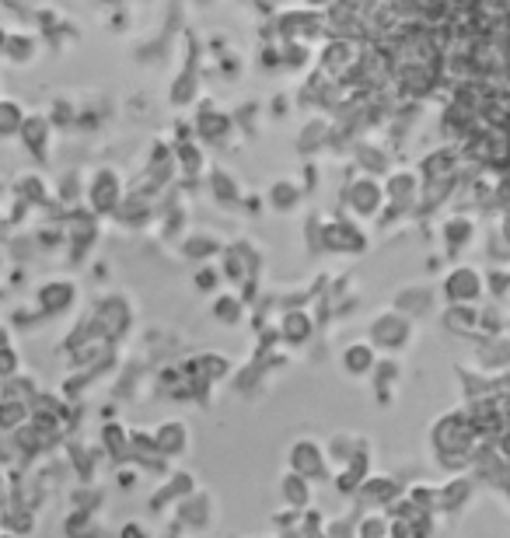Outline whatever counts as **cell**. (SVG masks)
Listing matches in <instances>:
<instances>
[{"label": "cell", "mask_w": 510, "mask_h": 538, "mask_svg": "<svg viewBox=\"0 0 510 538\" xmlns=\"http://www.w3.org/2000/svg\"><path fill=\"white\" fill-rule=\"evenodd\" d=\"M304 200H308V189L297 179H276L273 186L266 189V207L273 210V214H297V210L304 207Z\"/></svg>", "instance_id": "obj_26"}, {"label": "cell", "mask_w": 510, "mask_h": 538, "mask_svg": "<svg viewBox=\"0 0 510 538\" xmlns=\"http://www.w3.org/2000/svg\"><path fill=\"white\" fill-rule=\"evenodd\" d=\"M441 322L444 329L458 332V336H476L483 329V311H479V304H448Z\"/></svg>", "instance_id": "obj_32"}, {"label": "cell", "mask_w": 510, "mask_h": 538, "mask_svg": "<svg viewBox=\"0 0 510 538\" xmlns=\"http://www.w3.org/2000/svg\"><path fill=\"white\" fill-rule=\"evenodd\" d=\"M444 301V294L434 287V283H406L399 287V294L392 297L395 308H402L406 315H413L416 322H427V318L437 315V304Z\"/></svg>", "instance_id": "obj_14"}, {"label": "cell", "mask_w": 510, "mask_h": 538, "mask_svg": "<svg viewBox=\"0 0 510 538\" xmlns=\"http://www.w3.org/2000/svg\"><path fill=\"white\" fill-rule=\"evenodd\" d=\"M172 514H179L182 525H186L189 532H210V528H214V521H217V500H214V493L200 486V490L189 493V497L182 500Z\"/></svg>", "instance_id": "obj_18"}, {"label": "cell", "mask_w": 510, "mask_h": 538, "mask_svg": "<svg viewBox=\"0 0 510 538\" xmlns=\"http://www.w3.org/2000/svg\"><path fill=\"white\" fill-rule=\"evenodd\" d=\"M399 381H402V364H399V353H381V364L374 367L371 374V388H374V399H378L381 409H388L395 402V392H399Z\"/></svg>", "instance_id": "obj_23"}, {"label": "cell", "mask_w": 510, "mask_h": 538, "mask_svg": "<svg viewBox=\"0 0 510 538\" xmlns=\"http://www.w3.org/2000/svg\"><path fill=\"white\" fill-rule=\"evenodd\" d=\"M77 301H81V290H77L74 276H49L35 287V308L42 311V318L70 315Z\"/></svg>", "instance_id": "obj_9"}, {"label": "cell", "mask_w": 510, "mask_h": 538, "mask_svg": "<svg viewBox=\"0 0 510 538\" xmlns=\"http://www.w3.org/2000/svg\"><path fill=\"white\" fill-rule=\"evenodd\" d=\"M53 130L56 123L49 119V112H28L25 126H21V147H25V154H32L39 165H49V158H53Z\"/></svg>", "instance_id": "obj_13"}, {"label": "cell", "mask_w": 510, "mask_h": 538, "mask_svg": "<svg viewBox=\"0 0 510 538\" xmlns=\"http://www.w3.org/2000/svg\"><path fill=\"white\" fill-rule=\"evenodd\" d=\"M360 444H364V437L360 434H350V430H339V434H332L329 437V455H332V465L336 469H343V465H350L353 462V455L360 451Z\"/></svg>", "instance_id": "obj_35"}, {"label": "cell", "mask_w": 510, "mask_h": 538, "mask_svg": "<svg viewBox=\"0 0 510 538\" xmlns=\"http://www.w3.org/2000/svg\"><path fill=\"white\" fill-rule=\"evenodd\" d=\"M119 535H123V538H133V535L147 538V535H151V528H147L144 521H126V525L119 528Z\"/></svg>", "instance_id": "obj_44"}, {"label": "cell", "mask_w": 510, "mask_h": 538, "mask_svg": "<svg viewBox=\"0 0 510 538\" xmlns=\"http://www.w3.org/2000/svg\"><path fill=\"white\" fill-rule=\"evenodd\" d=\"M25 119H28V109L18 102V98L7 95L4 102H0V133H4V140H18Z\"/></svg>", "instance_id": "obj_36"}, {"label": "cell", "mask_w": 510, "mask_h": 538, "mask_svg": "<svg viewBox=\"0 0 510 538\" xmlns=\"http://www.w3.org/2000/svg\"><path fill=\"white\" fill-rule=\"evenodd\" d=\"M416 325L420 322H416L413 315H406V311L392 304V308L378 311V315L371 318V325H367V339H371L381 353H406L416 339Z\"/></svg>", "instance_id": "obj_2"}, {"label": "cell", "mask_w": 510, "mask_h": 538, "mask_svg": "<svg viewBox=\"0 0 510 538\" xmlns=\"http://www.w3.org/2000/svg\"><path fill=\"white\" fill-rule=\"evenodd\" d=\"M490 290V280L479 266L472 263H458L444 273L441 280V294H444V304H479Z\"/></svg>", "instance_id": "obj_5"}, {"label": "cell", "mask_w": 510, "mask_h": 538, "mask_svg": "<svg viewBox=\"0 0 510 538\" xmlns=\"http://www.w3.org/2000/svg\"><path fill=\"white\" fill-rule=\"evenodd\" d=\"M388 193L385 182H378V175H360V179L343 182V207L350 210V217L360 221H378V214L385 210Z\"/></svg>", "instance_id": "obj_4"}, {"label": "cell", "mask_w": 510, "mask_h": 538, "mask_svg": "<svg viewBox=\"0 0 510 538\" xmlns=\"http://www.w3.org/2000/svg\"><path fill=\"white\" fill-rule=\"evenodd\" d=\"M423 175H416L413 168H395L388 172L385 179V193H388V203H399L406 210H416L423 203Z\"/></svg>", "instance_id": "obj_21"}, {"label": "cell", "mask_w": 510, "mask_h": 538, "mask_svg": "<svg viewBox=\"0 0 510 538\" xmlns=\"http://www.w3.org/2000/svg\"><path fill=\"white\" fill-rule=\"evenodd\" d=\"M262 119H269V116H262L259 102H242L235 109V123H238V130H242V137H259Z\"/></svg>", "instance_id": "obj_39"}, {"label": "cell", "mask_w": 510, "mask_h": 538, "mask_svg": "<svg viewBox=\"0 0 510 538\" xmlns=\"http://www.w3.org/2000/svg\"><path fill=\"white\" fill-rule=\"evenodd\" d=\"M196 4H203V7H210V4H214V0H196Z\"/></svg>", "instance_id": "obj_46"}, {"label": "cell", "mask_w": 510, "mask_h": 538, "mask_svg": "<svg viewBox=\"0 0 510 538\" xmlns=\"http://www.w3.org/2000/svg\"><path fill=\"white\" fill-rule=\"evenodd\" d=\"M297 535H329V521H325L322 507L311 504L308 511H301V528H297Z\"/></svg>", "instance_id": "obj_40"}, {"label": "cell", "mask_w": 510, "mask_h": 538, "mask_svg": "<svg viewBox=\"0 0 510 538\" xmlns=\"http://www.w3.org/2000/svg\"><path fill=\"white\" fill-rule=\"evenodd\" d=\"M207 186H210V196H214V203H217V207H224V210L242 207L245 196H249V193L242 189V182H238V175L231 172V168H224V165L210 168Z\"/></svg>", "instance_id": "obj_25"}, {"label": "cell", "mask_w": 510, "mask_h": 538, "mask_svg": "<svg viewBox=\"0 0 510 538\" xmlns=\"http://www.w3.org/2000/svg\"><path fill=\"white\" fill-rule=\"evenodd\" d=\"M402 493H406V486L395 476H367L364 483H360L357 497H353V507H357V511H385Z\"/></svg>", "instance_id": "obj_15"}, {"label": "cell", "mask_w": 510, "mask_h": 538, "mask_svg": "<svg viewBox=\"0 0 510 538\" xmlns=\"http://www.w3.org/2000/svg\"><path fill=\"white\" fill-rule=\"evenodd\" d=\"M276 497H280L283 507L308 511V507L315 504V483H311L304 472H297L287 465V472H280V479H276Z\"/></svg>", "instance_id": "obj_22"}, {"label": "cell", "mask_w": 510, "mask_h": 538, "mask_svg": "<svg viewBox=\"0 0 510 538\" xmlns=\"http://www.w3.org/2000/svg\"><path fill=\"white\" fill-rule=\"evenodd\" d=\"M325 252H336V256H360L367 252V231H364V221H350V217H325Z\"/></svg>", "instance_id": "obj_10"}, {"label": "cell", "mask_w": 510, "mask_h": 538, "mask_svg": "<svg viewBox=\"0 0 510 538\" xmlns=\"http://www.w3.org/2000/svg\"><path fill=\"white\" fill-rule=\"evenodd\" d=\"M154 441H158L161 455L172 458V462H182L193 451V427L182 416H172V420L154 427Z\"/></svg>", "instance_id": "obj_20"}, {"label": "cell", "mask_w": 510, "mask_h": 538, "mask_svg": "<svg viewBox=\"0 0 510 538\" xmlns=\"http://www.w3.org/2000/svg\"><path fill=\"white\" fill-rule=\"evenodd\" d=\"M123 200H126V179L119 168L98 165L95 172H88V200L84 203H88L98 217H116Z\"/></svg>", "instance_id": "obj_3"}, {"label": "cell", "mask_w": 510, "mask_h": 538, "mask_svg": "<svg viewBox=\"0 0 510 538\" xmlns=\"http://www.w3.org/2000/svg\"><path fill=\"white\" fill-rule=\"evenodd\" d=\"M228 283V276H224V269H221V263H200L196 266V273H193V287L200 290V294H217V290Z\"/></svg>", "instance_id": "obj_38"}, {"label": "cell", "mask_w": 510, "mask_h": 538, "mask_svg": "<svg viewBox=\"0 0 510 538\" xmlns=\"http://www.w3.org/2000/svg\"><path fill=\"white\" fill-rule=\"evenodd\" d=\"M224 249H228V245H224L221 238H217L214 231H207V228H193L179 242V256L193 259V263H210V259H217Z\"/></svg>", "instance_id": "obj_28"}, {"label": "cell", "mask_w": 510, "mask_h": 538, "mask_svg": "<svg viewBox=\"0 0 510 538\" xmlns=\"http://www.w3.org/2000/svg\"><path fill=\"white\" fill-rule=\"evenodd\" d=\"M287 465L311 479V483H329L336 476V465H332V455L322 441L315 437H297L287 448Z\"/></svg>", "instance_id": "obj_6"}, {"label": "cell", "mask_w": 510, "mask_h": 538, "mask_svg": "<svg viewBox=\"0 0 510 538\" xmlns=\"http://www.w3.org/2000/svg\"><path fill=\"white\" fill-rule=\"evenodd\" d=\"M245 311H249V301L242 297V290H217L214 301H210V315H214L217 325H235L245 322Z\"/></svg>", "instance_id": "obj_29"}, {"label": "cell", "mask_w": 510, "mask_h": 538, "mask_svg": "<svg viewBox=\"0 0 510 538\" xmlns=\"http://www.w3.org/2000/svg\"><path fill=\"white\" fill-rule=\"evenodd\" d=\"M329 137H332V123L325 116H311L308 123L301 126V133H297V151H301V158H315L318 151H329Z\"/></svg>", "instance_id": "obj_31"}, {"label": "cell", "mask_w": 510, "mask_h": 538, "mask_svg": "<svg viewBox=\"0 0 510 538\" xmlns=\"http://www.w3.org/2000/svg\"><path fill=\"white\" fill-rule=\"evenodd\" d=\"M266 109H269V119H290L297 109V95H290V91H276V95L266 102Z\"/></svg>", "instance_id": "obj_41"}, {"label": "cell", "mask_w": 510, "mask_h": 538, "mask_svg": "<svg viewBox=\"0 0 510 538\" xmlns=\"http://www.w3.org/2000/svg\"><path fill=\"white\" fill-rule=\"evenodd\" d=\"M200 60H203V46L200 39H196V32L186 35V67H182V74L172 81V91H168V98H172L175 109H196V102H200Z\"/></svg>", "instance_id": "obj_8"}, {"label": "cell", "mask_w": 510, "mask_h": 538, "mask_svg": "<svg viewBox=\"0 0 510 538\" xmlns=\"http://www.w3.org/2000/svg\"><path fill=\"white\" fill-rule=\"evenodd\" d=\"M479 493V476H451L441 483V514H465Z\"/></svg>", "instance_id": "obj_24"}, {"label": "cell", "mask_w": 510, "mask_h": 538, "mask_svg": "<svg viewBox=\"0 0 510 538\" xmlns=\"http://www.w3.org/2000/svg\"><path fill=\"white\" fill-rule=\"evenodd\" d=\"M276 329L287 350H304L315 339V315L308 311V304H290V308H280Z\"/></svg>", "instance_id": "obj_12"}, {"label": "cell", "mask_w": 510, "mask_h": 538, "mask_svg": "<svg viewBox=\"0 0 510 538\" xmlns=\"http://www.w3.org/2000/svg\"><path fill=\"white\" fill-rule=\"evenodd\" d=\"M353 154H357V165L364 168L367 175H388V168H392L388 147H378V144H371V140H357V144H353Z\"/></svg>", "instance_id": "obj_33"}, {"label": "cell", "mask_w": 510, "mask_h": 538, "mask_svg": "<svg viewBox=\"0 0 510 538\" xmlns=\"http://www.w3.org/2000/svg\"><path fill=\"white\" fill-rule=\"evenodd\" d=\"M77 116H81V102H77V98L56 95L53 102H49V119L56 123V130H74Z\"/></svg>", "instance_id": "obj_37"}, {"label": "cell", "mask_w": 510, "mask_h": 538, "mask_svg": "<svg viewBox=\"0 0 510 538\" xmlns=\"http://www.w3.org/2000/svg\"><path fill=\"white\" fill-rule=\"evenodd\" d=\"M262 203H266V196H245V203H242V207H245V214H262Z\"/></svg>", "instance_id": "obj_45"}, {"label": "cell", "mask_w": 510, "mask_h": 538, "mask_svg": "<svg viewBox=\"0 0 510 538\" xmlns=\"http://www.w3.org/2000/svg\"><path fill=\"white\" fill-rule=\"evenodd\" d=\"M200 490V479H196V472H189V469H175V472H168L165 479L158 483V490L147 497V507H151L154 514H165L168 507H179L182 500L189 497V493H196Z\"/></svg>", "instance_id": "obj_11"}, {"label": "cell", "mask_w": 510, "mask_h": 538, "mask_svg": "<svg viewBox=\"0 0 510 538\" xmlns=\"http://www.w3.org/2000/svg\"><path fill=\"white\" fill-rule=\"evenodd\" d=\"M203 140L200 137H189V140H175V161H179V175H186L189 182L203 179V172H210L207 165V151H203Z\"/></svg>", "instance_id": "obj_30"}, {"label": "cell", "mask_w": 510, "mask_h": 538, "mask_svg": "<svg viewBox=\"0 0 510 538\" xmlns=\"http://www.w3.org/2000/svg\"><path fill=\"white\" fill-rule=\"evenodd\" d=\"M214 63H217V70H221V77H224V81H238V77L245 74L242 56H238V53H231V49H228V53H217V56H214Z\"/></svg>", "instance_id": "obj_42"}, {"label": "cell", "mask_w": 510, "mask_h": 538, "mask_svg": "<svg viewBox=\"0 0 510 538\" xmlns=\"http://www.w3.org/2000/svg\"><path fill=\"white\" fill-rule=\"evenodd\" d=\"M479 444V427L465 409H455V413H444L441 420L430 430V448L437 455V465L441 469H465L472 465V455H476Z\"/></svg>", "instance_id": "obj_1"}, {"label": "cell", "mask_w": 510, "mask_h": 538, "mask_svg": "<svg viewBox=\"0 0 510 538\" xmlns=\"http://www.w3.org/2000/svg\"><path fill=\"white\" fill-rule=\"evenodd\" d=\"M476 238H479L476 217H469V214H448V217H444L441 245H444V252H448V259L465 256V252L476 245Z\"/></svg>", "instance_id": "obj_17"}, {"label": "cell", "mask_w": 510, "mask_h": 538, "mask_svg": "<svg viewBox=\"0 0 510 538\" xmlns=\"http://www.w3.org/2000/svg\"><path fill=\"white\" fill-rule=\"evenodd\" d=\"M280 49H283V74H304L311 67L308 39H280Z\"/></svg>", "instance_id": "obj_34"}, {"label": "cell", "mask_w": 510, "mask_h": 538, "mask_svg": "<svg viewBox=\"0 0 510 538\" xmlns=\"http://www.w3.org/2000/svg\"><path fill=\"white\" fill-rule=\"evenodd\" d=\"M98 444L105 448V458H112V465L133 462V430H126V423L105 420L102 434H98Z\"/></svg>", "instance_id": "obj_27"}, {"label": "cell", "mask_w": 510, "mask_h": 538, "mask_svg": "<svg viewBox=\"0 0 510 538\" xmlns=\"http://www.w3.org/2000/svg\"><path fill=\"white\" fill-rule=\"evenodd\" d=\"M378 364H381V350L367 336L346 343L343 353H339V367H343V374L353 381H371V374Z\"/></svg>", "instance_id": "obj_16"}, {"label": "cell", "mask_w": 510, "mask_h": 538, "mask_svg": "<svg viewBox=\"0 0 510 538\" xmlns=\"http://www.w3.org/2000/svg\"><path fill=\"white\" fill-rule=\"evenodd\" d=\"M301 175H304V189H308V196L311 193H315V189H318V182H322V175H318V165H315V158H308V161H304V168H301Z\"/></svg>", "instance_id": "obj_43"}, {"label": "cell", "mask_w": 510, "mask_h": 538, "mask_svg": "<svg viewBox=\"0 0 510 538\" xmlns=\"http://www.w3.org/2000/svg\"><path fill=\"white\" fill-rule=\"evenodd\" d=\"M42 53V32L39 28H7L4 35V60L11 67H32Z\"/></svg>", "instance_id": "obj_19"}, {"label": "cell", "mask_w": 510, "mask_h": 538, "mask_svg": "<svg viewBox=\"0 0 510 538\" xmlns=\"http://www.w3.org/2000/svg\"><path fill=\"white\" fill-rule=\"evenodd\" d=\"M196 133H200L203 144H238V123H235V112H224L214 98H200L196 102Z\"/></svg>", "instance_id": "obj_7"}]
</instances>
